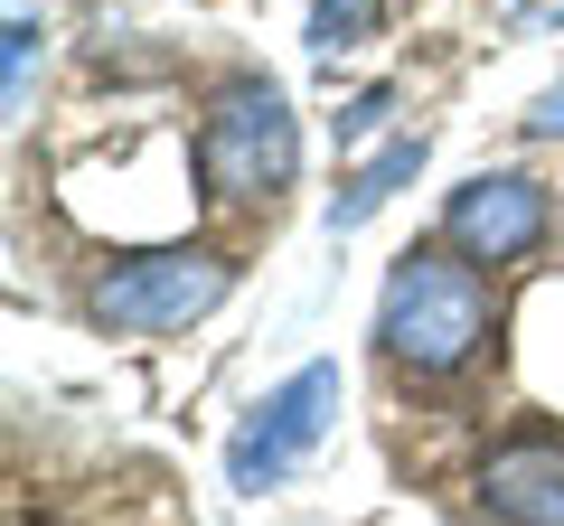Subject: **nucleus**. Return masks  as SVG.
I'll return each instance as SVG.
<instances>
[{
    "mask_svg": "<svg viewBox=\"0 0 564 526\" xmlns=\"http://www.w3.org/2000/svg\"><path fill=\"white\" fill-rule=\"evenodd\" d=\"M423 161H433V132H395V142L377 151V161H358L339 188H329V207H321V226L329 235H358L377 207H395V188H414L423 179Z\"/></svg>",
    "mask_w": 564,
    "mask_h": 526,
    "instance_id": "7",
    "label": "nucleus"
},
{
    "mask_svg": "<svg viewBox=\"0 0 564 526\" xmlns=\"http://www.w3.org/2000/svg\"><path fill=\"white\" fill-rule=\"evenodd\" d=\"M480 517L489 526H564V442L518 432V442L480 451Z\"/></svg>",
    "mask_w": 564,
    "mask_h": 526,
    "instance_id": "6",
    "label": "nucleus"
},
{
    "mask_svg": "<svg viewBox=\"0 0 564 526\" xmlns=\"http://www.w3.org/2000/svg\"><path fill=\"white\" fill-rule=\"evenodd\" d=\"M226 292H236V254H217V244H141V254H113L85 283V320L113 329V339H170V329L207 320Z\"/></svg>",
    "mask_w": 564,
    "mask_h": 526,
    "instance_id": "3",
    "label": "nucleus"
},
{
    "mask_svg": "<svg viewBox=\"0 0 564 526\" xmlns=\"http://www.w3.org/2000/svg\"><path fill=\"white\" fill-rule=\"evenodd\" d=\"M377 29H386V0H311L302 39H311V57H358Z\"/></svg>",
    "mask_w": 564,
    "mask_h": 526,
    "instance_id": "8",
    "label": "nucleus"
},
{
    "mask_svg": "<svg viewBox=\"0 0 564 526\" xmlns=\"http://www.w3.org/2000/svg\"><path fill=\"white\" fill-rule=\"evenodd\" d=\"M545 235H555V198H545V179H527V169H480V179H462L443 198V244H462L489 273L545 254Z\"/></svg>",
    "mask_w": 564,
    "mask_h": 526,
    "instance_id": "5",
    "label": "nucleus"
},
{
    "mask_svg": "<svg viewBox=\"0 0 564 526\" xmlns=\"http://www.w3.org/2000/svg\"><path fill=\"white\" fill-rule=\"evenodd\" d=\"M188 169L217 207H273L282 188L302 179V122H292V95L273 76H226L198 113V142H188Z\"/></svg>",
    "mask_w": 564,
    "mask_h": 526,
    "instance_id": "2",
    "label": "nucleus"
},
{
    "mask_svg": "<svg viewBox=\"0 0 564 526\" xmlns=\"http://www.w3.org/2000/svg\"><path fill=\"white\" fill-rule=\"evenodd\" d=\"M10 113H29V57H39V20H29V0H10Z\"/></svg>",
    "mask_w": 564,
    "mask_h": 526,
    "instance_id": "9",
    "label": "nucleus"
},
{
    "mask_svg": "<svg viewBox=\"0 0 564 526\" xmlns=\"http://www.w3.org/2000/svg\"><path fill=\"white\" fill-rule=\"evenodd\" d=\"M386 113H395V95H386V85H367L358 103H339V142H367V132H377Z\"/></svg>",
    "mask_w": 564,
    "mask_h": 526,
    "instance_id": "10",
    "label": "nucleus"
},
{
    "mask_svg": "<svg viewBox=\"0 0 564 526\" xmlns=\"http://www.w3.org/2000/svg\"><path fill=\"white\" fill-rule=\"evenodd\" d=\"M518 29H564V0H518Z\"/></svg>",
    "mask_w": 564,
    "mask_h": 526,
    "instance_id": "12",
    "label": "nucleus"
},
{
    "mask_svg": "<svg viewBox=\"0 0 564 526\" xmlns=\"http://www.w3.org/2000/svg\"><path fill=\"white\" fill-rule=\"evenodd\" d=\"M329 424H339V358H311V366H292V376L236 424V442H226V480H236V489H273L292 461H311V451L329 442Z\"/></svg>",
    "mask_w": 564,
    "mask_h": 526,
    "instance_id": "4",
    "label": "nucleus"
},
{
    "mask_svg": "<svg viewBox=\"0 0 564 526\" xmlns=\"http://www.w3.org/2000/svg\"><path fill=\"white\" fill-rule=\"evenodd\" d=\"M499 339V283L489 263H470L462 244H414L386 263L377 283V358L414 385H443L462 366L489 358Z\"/></svg>",
    "mask_w": 564,
    "mask_h": 526,
    "instance_id": "1",
    "label": "nucleus"
},
{
    "mask_svg": "<svg viewBox=\"0 0 564 526\" xmlns=\"http://www.w3.org/2000/svg\"><path fill=\"white\" fill-rule=\"evenodd\" d=\"M527 132H536V142H564V76L545 85L536 103H527Z\"/></svg>",
    "mask_w": 564,
    "mask_h": 526,
    "instance_id": "11",
    "label": "nucleus"
}]
</instances>
